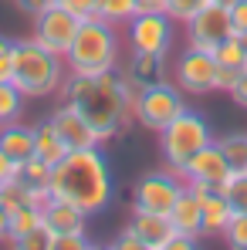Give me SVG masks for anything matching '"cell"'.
<instances>
[{"instance_id":"cell-27","label":"cell","mask_w":247,"mask_h":250,"mask_svg":"<svg viewBox=\"0 0 247 250\" xmlns=\"http://www.w3.org/2000/svg\"><path fill=\"white\" fill-rule=\"evenodd\" d=\"M220 193L227 196V203L234 213H247V172H230L220 186Z\"/></svg>"},{"instance_id":"cell-33","label":"cell","mask_w":247,"mask_h":250,"mask_svg":"<svg viewBox=\"0 0 247 250\" xmlns=\"http://www.w3.org/2000/svg\"><path fill=\"white\" fill-rule=\"evenodd\" d=\"M65 10H71L78 21H88V17H95V3L98 0H58Z\"/></svg>"},{"instance_id":"cell-18","label":"cell","mask_w":247,"mask_h":250,"mask_svg":"<svg viewBox=\"0 0 247 250\" xmlns=\"http://www.w3.org/2000/svg\"><path fill=\"white\" fill-rule=\"evenodd\" d=\"M197 200H200V207H203V237H224V230H227V223H230V216H234L227 196H224L220 189H210V193L197 196Z\"/></svg>"},{"instance_id":"cell-12","label":"cell","mask_w":247,"mask_h":250,"mask_svg":"<svg viewBox=\"0 0 247 250\" xmlns=\"http://www.w3.org/2000/svg\"><path fill=\"white\" fill-rule=\"evenodd\" d=\"M51 128L58 132V139L65 142V149L68 152H75V149H91V146H102L98 142V135H95V128L85 122L82 115L68 105V102H61L54 112H51Z\"/></svg>"},{"instance_id":"cell-41","label":"cell","mask_w":247,"mask_h":250,"mask_svg":"<svg viewBox=\"0 0 247 250\" xmlns=\"http://www.w3.org/2000/svg\"><path fill=\"white\" fill-rule=\"evenodd\" d=\"M166 0H139V10H163Z\"/></svg>"},{"instance_id":"cell-35","label":"cell","mask_w":247,"mask_h":250,"mask_svg":"<svg viewBox=\"0 0 247 250\" xmlns=\"http://www.w3.org/2000/svg\"><path fill=\"white\" fill-rule=\"evenodd\" d=\"M241 78V68H224V64H217V91H227L230 95V88L237 84Z\"/></svg>"},{"instance_id":"cell-2","label":"cell","mask_w":247,"mask_h":250,"mask_svg":"<svg viewBox=\"0 0 247 250\" xmlns=\"http://www.w3.org/2000/svg\"><path fill=\"white\" fill-rule=\"evenodd\" d=\"M51 196L75 203L88 216L102 213L109 207V200H112V169L105 163V156L98 152V146L65 152L51 166Z\"/></svg>"},{"instance_id":"cell-43","label":"cell","mask_w":247,"mask_h":250,"mask_svg":"<svg viewBox=\"0 0 247 250\" xmlns=\"http://www.w3.org/2000/svg\"><path fill=\"white\" fill-rule=\"evenodd\" d=\"M213 3H224V7H234L237 0H213Z\"/></svg>"},{"instance_id":"cell-24","label":"cell","mask_w":247,"mask_h":250,"mask_svg":"<svg viewBox=\"0 0 247 250\" xmlns=\"http://www.w3.org/2000/svg\"><path fill=\"white\" fill-rule=\"evenodd\" d=\"M217 149L224 152L230 172H247V132H230L217 142Z\"/></svg>"},{"instance_id":"cell-6","label":"cell","mask_w":247,"mask_h":250,"mask_svg":"<svg viewBox=\"0 0 247 250\" xmlns=\"http://www.w3.org/2000/svg\"><path fill=\"white\" fill-rule=\"evenodd\" d=\"M186 108V95L180 91L176 82H153L142 84L135 105H132V115L142 128H153V132H163L166 125L173 122L180 112Z\"/></svg>"},{"instance_id":"cell-31","label":"cell","mask_w":247,"mask_h":250,"mask_svg":"<svg viewBox=\"0 0 247 250\" xmlns=\"http://www.w3.org/2000/svg\"><path fill=\"white\" fill-rule=\"evenodd\" d=\"M95 244H91V237L88 233H61V237H54V247L51 250H91Z\"/></svg>"},{"instance_id":"cell-4","label":"cell","mask_w":247,"mask_h":250,"mask_svg":"<svg viewBox=\"0 0 247 250\" xmlns=\"http://www.w3.org/2000/svg\"><path fill=\"white\" fill-rule=\"evenodd\" d=\"M119 51H122L119 27L102 21V17H88L78 24V34L65 54V68L71 75L112 71V68H119Z\"/></svg>"},{"instance_id":"cell-23","label":"cell","mask_w":247,"mask_h":250,"mask_svg":"<svg viewBox=\"0 0 247 250\" xmlns=\"http://www.w3.org/2000/svg\"><path fill=\"white\" fill-rule=\"evenodd\" d=\"M135 14H139V0H98L95 3V17H102L115 27H125Z\"/></svg>"},{"instance_id":"cell-10","label":"cell","mask_w":247,"mask_h":250,"mask_svg":"<svg viewBox=\"0 0 247 250\" xmlns=\"http://www.w3.org/2000/svg\"><path fill=\"white\" fill-rule=\"evenodd\" d=\"M78 17L71 14V10H65L61 3H51V7H44L41 14H34V41L44 44L47 51H54V54H68V47L75 41V34H78Z\"/></svg>"},{"instance_id":"cell-40","label":"cell","mask_w":247,"mask_h":250,"mask_svg":"<svg viewBox=\"0 0 247 250\" xmlns=\"http://www.w3.org/2000/svg\"><path fill=\"white\" fill-rule=\"evenodd\" d=\"M197 244L193 237H183V233H173V240H169V250H190Z\"/></svg>"},{"instance_id":"cell-28","label":"cell","mask_w":247,"mask_h":250,"mask_svg":"<svg viewBox=\"0 0 247 250\" xmlns=\"http://www.w3.org/2000/svg\"><path fill=\"white\" fill-rule=\"evenodd\" d=\"M14 247H17V250H51V247H54V233H51L44 223H38V227H34L31 233H24Z\"/></svg>"},{"instance_id":"cell-29","label":"cell","mask_w":247,"mask_h":250,"mask_svg":"<svg viewBox=\"0 0 247 250\" xmlns=\"http://www.w3.org/2000/svg\"><path fill=\"white\" fill-rule=\"evenodd\" d=\"M224 240L234 250H247V213H234L230 216V223L224 230Z\"/></svg>"},{"instance_id":"cell-3","label":"cell","mask_w":247,"mask_h":250,"mask_svg":"<svg viewBox=\"0 0 247 250\" xmlns=\"http://www.w3.org/2000/svg\"><path fill=\"white\" fill-rule=\"evenodd\" d=\"M68 68L65 58L47 51L44 44H38L34 38L14 41V68H10V82L17 84L27 98H47L58 95V88L65 82Z\"/></svg>"},{"instance_id":"cell-9","label":"cell","mask_w":247,"mask_h":250,"mask_svg":"<svg viewBox=\"0 0 247 250\" xmlns=\"http://www.w3.org/2000/svg\"><path fill=\"white\" fill-rule=\"evenodd\" d=\"M186 189L183 176L176 169H156V172H146L135 186H132V209H142V213H169V207L180 200V193Z\"/></svg>"},{"instance_id":"cell-19","label":"cell","mask_w":247,"mask_h":250,"mask_svg":"<svg viewBox=\"0 0 247 250\" xmlns=\"http://www.w3.org/2000/svg\"><path fill=\"white\" fill-rule=\"evenodd\" d=\"M17 183L31 193L34 203H44V200L51 196V166L34 156V159H27L24 166L17 169Z\"/></svg>"},{"instance_id":"cell-39","label":"cell","mask_w":247,"mask_h":250,"mask_svg":"<svg viewBox=\"0 0 247 250\" xmlns=\"http://www.w3.org/2000/svg\"><path fill=\"white\" fill-rule=\"evenodd\" d=\"M112 247H115V250H142V247H139V240H135V237H132L125 227H122V233L112 240Z\"/></svg>"},{"instance_id":"cell-11","label":"cell","mask_w":247,"mask_h":250,"mask_svg":"<svg viewBox=\"0 0 247 250\" xmlns=\"http://www.w3.org/2000/svg\"><path fill=\"white\" fill-rule=\"evenodd\" d=\"M234 34V24H230V7H224V3H206L200 7L190 21H186V38L190 44H197V47H206V51H213L220 41H227Z\"/></svg>"},{"instance_id":"cell-22","label":"cell","mask_w":247,"mask_h":250,"mask_svg":"<svg viewBox=\"0 0 247 250\" xmlns=\"http://www.w3.org/2000/svg\"><path fill=\"white\" fill-rule=\"evenodd\" d=\"M24 102H27V95H24L14 82H0V125L21 122Z\"/></svg>"},{"instance_id":"cell-30","label":"cell","mask_w":247,"mask_h":250,"mask_svg":"<svg viewBox=\"0 0 247 250\" xmlns=\"http://www.w3.org/2000/svg\"><path fill=\"white\" fill-rule=\"evenodd\" d=\"M206 3H210V0H166L163 10L176 21V24H186V21H190L200 7H206Z\"/></svg>"},{"instance_id":"cell-26","label":"cell","mask_w":247,"mask_h":250,"mask_svg":"<svg viewBox=\"0 0 247 250\" xmlns=\"http://www.w3.org/2000/svg\"><path fill=\"white\" fill-rule=\"evenodd\" d=\"M213 58H217V64H224V68H241L247 71V44L237 38V34H230L227 41H220L213 47Z\"/></svg>"},{"instance_id":"cell-36","label":"cell","mask_w":247,"mask_h":250,"mask_svg":"<svg viewBox=\"0 0 247 250\" xmlns=\"http://www.w3.org/2000/svg\"><path fill=\"white\" fill-rule=\"evenodd\" d=\"M17 169H21V166H17V163H14V159H10V156L0 149V186L14 183V179H17Z\"/></svg>"},{"instance_id":"cell-1","label":"cell","mask_w":247,"mask_h":250,"mask_svg":"<svg viewBox=\"0 0 247 250\" xmlns=\"http://www.w3.org/2000/svg\"><path fill=\"white\" fill-rule=\"evenodd\" d=\"M142 84L135 82L129 71H95V75H65V82L58 88L61 102H68L85 122L95 128L98 142H109L115 139L119 132L129 128V122L135 119L132 115V105L139 98Z\"/></svg>"},{"instance_id":"cell-16","label":"cell","mask_w":247,"mask_h":250,"mask_svg":"<svg viewBox=\"0 0 247 250\" xmlns=\"http://www.w3.org/2000/svg\"><path fill=\"white\" fill-rule=\"evenodd\" d=\"M169 223H173V230L176 233H183V237H193V240H200L203 237V207H200V200L190 193V189H183L180 193V200L169 207Z\"/></svg>"},{"instance_id":"cell-32","label":"cell","mask_w":247,"mask_h":250,"mask_svg":"<svg viewBox=\"0 0 247 250\" xmlns=\"http://www.w3.org/2000/svg\"><path fill=\"white\" fill-rule=\"evenodd\" d=\"M10 68H14V41L0 34V82H10Z\"/></svg>"},{"instance_id":"cell-5","label":"cell","mask_w":247,"mask_h":250,"mask_svg":"<svg viewBox=\"0 0 247 250\" xmlns=\"http://www.w3.org/2000/svg\"><path fill=\"white\" fill-rule=\"evenodd\" d=\"M213 142V132L200 112L193 108H183L173 122L166 125L159 132V152H163V163L176 172H183V166L203 149Z\"/></svg>"},{"instance_id":"cell-37","label":"cell","mask_w":247,"mask_h":250,"mask_svg":"<svg viewBox=\"0 0 247 250\" xmlns=\"http://www.w3.org/2000/svg\"><path fill=\"white\" fill-rule=\"evenodd\" d=\"M230 98L241 105V108H247V71H241V78H237V84L230 88Z\"/></svg>"},{"instance_id":"cell-20","label":"cell","mask_w":247,"mask_h":250,"mask_svg":"<svg viewBox=\"0 0 247 250\" xmlns=\"http://www.w3.org/2000/svg\"><path fill=\"white\" fill-rule=\"evenodd\" d=\"M125 71H129L139 84L163 82V78H166V58H163V54H129Z\"/></svg>"},{"instance_id":"cell-21","label":"cell","mask_w":247,"mask_h":250,"mask_svg":"<svg viewBox=\"0 0 247 250\" xmlns=\"http://www.w3.org/2000/svg\"><path fill=\"white\" fill-rule=\"evenodd\" d=\"M65 152H68V149H65V142L58 139V132L51 128V122L34 125V156H38V159H44L47 166H54Z\"/></svg>"},{"instance_id":"cell-25","label":"cell","mask_w":247,"mask_h":250,"mask_svg":"<svg viewBox=\"0 0 247 250\" xmlns=\"http://www.w3.org/2000/svg\"><path fill=\"white\" fill-rule=\"evenodd\" d=\"M41 223V207H21L7 216V244L14 247L24 233H31L34 227Z\"/></svg>"},{"instance_id":"cell-34","label":"cell","mask_w":247,"mask_h":250,"mask_svg":"<svg viewBox=\"0 0 247 250\" xmlns=\"http://www.w3.org/2000/svg\"><path fill=\"white\" fill-rule=\"evenodd\" d=\"M230 24H234V34L247 38V0H237L230 7Z\"/></svg>"},{"instance_id":"cell-15","label":"cell","mask_w":247,"mask_h":250,"mask_svg":"<svg viewBox=\"0 0 247 250\" xmlns=\"http://www.w3.org/2000/svg\"><path fill=\"white\" fill-rule=\"evenodd\" d=\"M41 223L54 237H61V233H82L85 223H88V213L78 209L75 203H68V200L47 196L41 203Z\"/></svg>"},{"instance_id":"cell-14","label":"cell","mask_w":247,"mask_h":250,"mask_svg":"<svg viewBox=\"0 0 247 250\" xmlns=\"http://www.w3.org/2000/svg\"><path fill=\"white\" fill-rule=\"evenodd\" d=\"M183 183H206V186H224V179L230 176V166H227V159H224V152L217 149V142H210L203 146L186 166H183Z\"/></svg>"},{"instance_id":"cell-17","label":"cell","mask_w":247,"mask_h":250,"mask_svg":"<svg viewBox=\"0 0 247 250\" xmlns=\"http://www.w3.org/2000/svg\"><path fill=\"white\" fill-rule=\"evenodd\" d=\"M0 149L17 166H24L27 159H34V125H24V122L0 125Z\"/></svg>"},{"instance_id":"cell-38","label":"cell","mask_w":247,"mask_h":250,"mask_svg":"<svg viewBox=\"0 0 247 250\" xmlns=\"http://www.w3.org/2000/svg\"><path fill=\"white\" fill-rule=\"evenodd\" d=\"M14 3H17L24 14H31V17H34V14H41L44 7H51V3H58V0H14Z\"/></svg>"},{"instance_id":"cell-42","label":"cell","mask_w":247,"mask_h":250,"mask_svg":"<svg viewBox=\"0 0 247 250\" xmlns=\"http://www.w3.org/2000/svg\"><path fill=\"white\" fill-rule=\"evenodd\" d=\"M0 240H7V209L0 203Z\"/></svg>"},{"instance_id":"cell-8","label":"cell","mask_w":247,"mask_h":250,"mask_svg":"<svg viewBox=\"0 0 247 250\" xmlns=\"http://www.w3.org/2000/svg\"><path fill=\"white\" fill-rule=\"evenodd\" d=\"M173 82L180 84L183 95H193V98H203L210 91H217V58L213 51L197 47V44H186L173 64Z\"/></svg>"},{"instance_id":"cell-13","label":"cell","mask_w":247,"mask_h":250,"mask_svg":"<svg viewBox=\"0 0 247 250\" xmlns=\"http://www.w3.org/2000/svg\"><path fill=\"white\" fill-rule=\"evenodd\" d=\"M125 230L139 240L142 250H169V240H173V223L163 213H142V209H132V220L125 223Z\"/></svg>"},{"instance_id":"cell-7","label":"cell","mask_w":247,"mask_h":250,"mask_svg":"<svg viewBox=\"0 0 247 250\" xmlns=\"http://www.w3.org/2000/svg\"><path fill=\"white\" fill-rule=\"evenodd\" d=\"M125 41L129 54H163L169 58L176 41V21L166 10H139L125 24Z\"/></svg>"}]
</instances>
